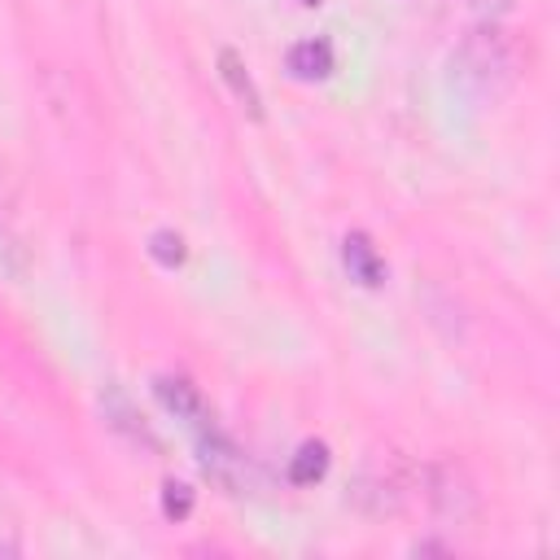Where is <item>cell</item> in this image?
I'll use <instances>...</instances> for the list:
<instances>
[{
  "label": "cell",
  "mask_w": 560,
  "mask_h": 560,
  "mask_svg": "<svg viewBox=\"0 0 560 560\" xmlns=\"http://www.w3.org/2000/svg\"><path fill=\"white\" fill-rule=\"evenodd\" d=\"M455 74L472 96L499 101L512 83V52L499 31H472L455 52Z\"/></svg>",
  "instance_id": "6da1fadb"
},
{
  "label": "cell",
  "mask_w": 560,
  "mask_h": 560,
  "mask_svg": "<svg viewBox=\"0 0 560 560\" xmlns=\"http://www.w3.org/2000/svg\"><path fill=\"white\" fill-rule=\"evenodd\" d=\"M197 451H201V472L223 490V494H249L258 490V468L214 429L197 433Z\"/></svg>",
  "instance_id": "7a4b0ae2"
},
{
  "label": "cell",
  "mask_w": 560,
  "mask_h": 560,
  "mask_svg": "<svg viewBox=\"0 0 560 560\" xmlns=\"http://www.w3.org/2000/svg\"><path fill=\"white\" fill-rule=\"evenodd\" d=\"M429 503H433L438 516H446V521L472 516L477 494H472L468 477L459 472V464H433V468H429Z\"/></svg>",
  "instance_id": "3957f363"
},
{
  "label": "cell",
  "mask_w": 560,
  "mask_h": 560,
  "mask_svg": "<svg viewBox=\"0 0 560 560\" xmlns=\"http://www.w3.org/2000/svg\"><path fill=\"white\" fill-rule=\"evenodd\" d=\"M354 499L376 516L381 512H398V503L407 499V481L398 472H385V455H376V459H368V468H363V477L354 486Z\"/></svg>",
  "instance_id": "277c9868"
},
{
  "label": "cell",
  "mask_w": 560,
  "mask_h": 560,
  "mask_svg": "<svg viewBox=\"0 0 560 560\" xmlns=\"http://www.w3.org/2000/svg\"><path fill=\"white\" fill-rule=\"evenodd\" d=\"M153 389H158V398H162V407L175 416V420H184L188 429H210V411H206V398H201V389L188 381V376H158L153 381Z\"/></svg>",
  "instance_id": "5b68a950"
},
{
  "label": "cell",
  "mask_w": 560,
  "mask_h": 560,
  "mask_svg": "<svg viewBox=\"0 0 560 560\" xmlns=\"http://www.w3.org/2000/svg\"><path fill=\"white\" fill-rule=\"evenodd\" d=\"M341 262H346L350 280H359L363 289L385 284V258L376 254V245H372L368 232H350V236L341 241Z\"/></svg>",
  "instance_id": "8992f818"
},
{
  "label": "cell",
  "mask_w": 560,
  "mask_h": 560,
  "mask_svg": "<svg viewBox=\"0 0 560 560\" xmlns=\"http://www.w3.org/2000/svg\"><path fill=\"white\" fill-rule=\"evenodd\" d=\"M101 411H105V424L109 429H118V433H127L131 442H144V446H158V438L149 433V424H144V416H136L131 411V402L118 394V389H109L105 398H101Z\"/></svg>",
  "instance_id": "52a82bcc"
},
{
  "label": "cell",
  "mask_w": 560,
  "mask_h": 560,
  "mask_svg": "<svg viewBox=\"0 0 560 560\" xmlns=\"http://www.w3.org/2000/svg\"><path fill=\"white\" fill-rule=\"evenodd\" d=\"M289 70L298 79H328L332 74V48L328 39H302L289 48Z\"/></svg>",
  "instance_id": "ba28073f"
},
{
  "label": "cell",
  "mask_w": 560,
  "mask_h": 560,
  "mask_svg": "<svg viewBox=\"0 0 560 560\" xmlns=\"http://www.w3.org/2000/svg\"><path fill=\"white\" fill-rule=\"evenodd\" d=\"M219 74L228 79V88L236 92V101L249 109V118H262V96H258L254 79L245 74V61H241L232 48H219Z\"/></svg>",
  "instance_id": "9c48e42d"
},
{
  "label": "cell",
  "mask_w": 560,
  "mask_h": 560,
  "mask_svg": "<svg viewBox=\"0 0 560 560\" xmlns=\"http://www.w3.org/2000/svg\"><path fill=\"white\" fill-rule=\"evenodd\" d=\"M328 472V446L324 442H302L289 459V481L293 486H315Z\"/></svg>",
  "instance_id": "30bf717a"
},
{
  "label": "cell",
  "mask_w": 560,
  "mask_h": 560,
  "mask_svg": "<svg viewBox=\"0 0 560 560\" xmlns=\"http://www.w3.org/2000/svg\"><path fill=\"white\" fill-rule=\"evenodd\" d=\"M149 254H153L162 267H179L188 249H184V236H179V232H166V228H162V232L149 236Z\"/></svg>",
  "instance_id": "8fae6325"
},
{
  "label": "cell",
  "mask_w": 560,
  "mask_h": 560,
  "mask_svg": "<svg viewBox=\"0 0 560 560\" xmlns=\"http://www.w3.org/2000/svg\"><path fill=\"white\" fill-rule=\"evenodd\" d=\"M162 512H166L171 521H184V516L192 512V490H188L184 481H166V486H162Z\"/></svg>",
  "instance_id": "7c38bea8"
},
{
  "label": "cell",
  "mask_w": 560,
  "mask_h": 560,
  "mask_svg": "<svg viewBox=\"0 0 560 560\" xmlns=\"http://www.w3.org/2000/svg\"><path fill=\"white\" fill-rule=\"evenodd\" d=\"M0 254H9V245H4V236H0Z\"/></svg>",
  "instance_id": "4fadbf2b"
},
{
  "label": "cell",
  "mask_w": 560,
  "mask_h": 560,
  "mask_svg": "<svg viewBox=\"0 0 560 560\" xmlns=\"http://www.w3.org/2000/svg\"><path fill=\"white\" fill-rule=\"evenodd\" d=\"M302 4H319V0H302Z\"/></svg>",
  "instance_id": "5bb4252c"
}]
</instances>
